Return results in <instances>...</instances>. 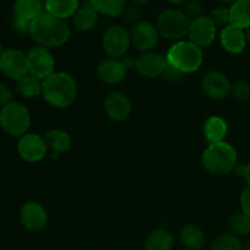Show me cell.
<instances>
[{
    "instance_id": "cell-1",
    "label": "cell",
    "mask_w": 250,
    "mask_h": 250,
    "mask_svg": "<svg viewBox=\"0 0 250 250\" xmlns=\"http://www.w3.org/2000/svg\"><path fill=\"white\" fill-rule=\"evenodd\" d=\"M34 42L44 48H56L68 42L71 31L63 20L43 11L31 26V34Z\"/></svg>"
},
{
    "instance_id": "cell-2",
    "label": "cell",
    "mask_w": 250,
    "mask_h": 250,
    "mask_svg": "<svg viewBox=\"0 0 250 250\" xmlns=\"http://www.w3.org/2000/svg\"><path fill=\"white\" fill-rule=\"evenodd\" d=\"M77 83L75 78L65 72H54L43 80L44 99L54 107L65 109L75 102L77 97Z\"/></svg>"
},
{
    "instance_id": "cell-3",
    "label": "cell",
    "mask_w": 250,
    "mask_h": 250,
    "mask_svg": "<svg viewBox=\"0 0 250 250\" xmlns=\"http://www.w3.org/2000/svg\"><path fill=\"white\" fill-rule=\"evenodd\" d=\"M166 60L171 67L183 75L199 70L204 60V55L202 48L190 41H178L167 51Z\"/></svg>"
},
{
    "instance_id": "cell-4",
    "label": "cell",
    "mask_w": 250,
    "mask_h": 250,
    "mask_svg": "<svg viewBox=\"0 0 250 250\" xmlns=\"http://www.w3.org/2000/svg\"><path fill=\"white\" fill-rule=\"evenodd\" d=\"M203 165L212 175H227L237 166V151L226 142L210 144L203 154Z\"/></svg>"
},
{
    "instance_id": "cell-5",
    "label": "cell",
    "mask_w": 250,
    "mask_h": 250,
    "mask_svg": "<svg viewBox=\"0 0 250 250\" xmlns=\"http://www.w3.org/2000/svg\"><path fill=\"white\" fill-rule=\"evenodd\" d=\"M31 125V116L26 106L16 102L5 105L0 111V126L10 136H24Z\"/></svg>"
},
{
    "instance_id": "cell-6",
    "label": "cell",
    "mask_w": 250,
    "mask_h": 250,
    "mask_svg": "<svg viewBox=\"0 0 250 250\" xmlns=\"http://www.w3.org/2000/svg\"><path fill=\"white\" fill-rule=\"evenodd\" d=\"M190 20L182 10H167L158 17L156 28L164 38L180 41L188 34Z\"/></svg>"
},
{
    "instance_id": "cell-7",
    "label": "cell",
    "mask_w": 250,
    "mask_h": 250,
    "mask_svg": "<svg viewBox=\"0 0 250 250\" xmlns=\"http://www.w3.org/2000/svg\"><path fill=\"white\" fill-rule=\"evenodd\" d=\"M27 61H28L29 73L36 76L39 80H45L54 73L55 60L48 48L41 45L32 48L27 54Z\"/></svg>"
},
{
    "instance_id": "cell-8",
    "label": "cell",
    "mask_w": 250,
    "mask_h": 250,
    "mask_svg": "<svg viewBox=\"0 0 250 250\" xmlns=\"http://www.w3.org/2000/svg\"><path fill=\"white\" fill-rule=\"evenodd\" d=\"M0 71L11 80H21L29 73L27 55L17 49H6L0 56Z\"/></svg>"
},
{
    "instance_id": "cell-9",
    "label": "cell",
    "mask_w": 250,
    "mask_h": 250,
    "mask_svg": "<svg viewBox=\"0 0 250 250\" xmlns=\"http://www.w3.org/2000/svg\"><path fill=\"white\" fill-rule=\"evenodd\" d=\"M131 44V36L122 26H111L103 37V48L112 59L124 56Z\"/></svg>"
},
{
    "instance_id": "cell-10",
    "label": "cell",
    "mask_w": 250,
    "mask_h": 250,
    "mask_svg": "<svg viewBox=\"0 0 250 250\" xmlns=\"http://www.w3.org/2000/svg\"><path fill=\"white\" fill-rule=\"evenodd\" d=\"M131 43L132 45L139 51H149L159 42V31L156 26H154L149 21H139L132 28L131 33Z\"/></svg>"
},
{
    "instance_id": "cell-11",
    "label": "cell",
    "mask_w": 250,
    "mask_h": 250,
    "mask_svg": "<svg viewBox=\"0 0 250 250\" xmlns=\"http://www.w3.org/2000/svg\"><path fill=\"white\" fill-rule=\"evenodd\" d=\"M188 37H189V41L195 45L200 48L208 46L214 42L216 37V26L210 17L203 15L199 19L190 21Z\"/></svg>"
},
{
    "instance_id": "cell-12",
    "label": "cell",
    "mask_w": 250,
    "mask_h": 250,
    "mask_svg": "<svg viewBox=\"0 0 250 250\" xmlns=\"http://www.w3.org/2000/svg\"><path fill=\"white\" fill-rule=\"evenodd\" d=\"M20 156L28 163H37L45 156L48 146L43 137L34 133L24 134L21 137L17 146Z\"/></svg>"
},
{
    "instance_id": "cell-13",
    "label": "cell",
    "mask_w": 250,
    "mask_h": 250,
    "mask_svg": "<svg viewBox=\"0 0 250 250\" xmlns=\"http://www.w3.org/2000/svg\"><path fill=\"white\" fill-rule=\"evenodd\" d=\"M20 221L28 231H41L48 224V214L42 204L29 202L22 207L20 211Z\"/></svg>"
},
{
    "instance_id": "cell-14",
    "label": "cell",
    "mask_w": 250,
    "mask_h": 250,
    "mask_svg": "<svg viewBox=\"0 0 250 250\" xmlns=\"http://www.w3.org/2000/svg\"><path fill=\"white\" fill-rule=\"evenodd\" d=\"M128 68V61H122L119 59H107L99 63L97 72L100 80L104 83L117 84L126 78Z\"/></svg>"
},
{
    "instance_id": "cell-15",
    "label": "cell",
    "mask_w": 250,
    "mask_h": 250,
    "mask_svg": "<svg viewBox=\"0 0 250 250\" xmlns=\"http://www.w3.org/2000/svg\"><path fill=\"white\" fill-rule=\"evenodd\" d=\"M203 89L205 94L215 100L225 99L231 93L232 87L229 78L219 71H210L203 78Z\"/></svg>"
},
{
    "instance_id": "cell-16",
    "label": "cell",
    "mask_w": 250,
    "mask_h": 250,
    "mask_svg": "<svg viewBox=\"0 0 250 250\" xmlns=\"http://www.w3.org/2000/svg\"><path fill=\"white\" fill-rule=\"evenodd\" d=\"M166 66H167V60L165 56L155 53L143 54L134 62L137 72L146 78H155L163 76Z\"/></svg>"
},
{
    "instance_id": "cell-17",
    "label": "cell",
    "mask_w": 250,
    "mask_h": 250,
    "mask_svg": "<svg viewBox=\"0 0 250 250\" xmlns=\"http://www.w3.org/2000/svg\"><path fill=\"white\" fill-rule=\"evenodd\" d=\"M104 109L109 119L114 120V121H124L131 114L132 105L126 95L119 92H114L107 95L105 99Z\"/></svg>"
},
{
    "instance_id": "cell-18",
    "label": "cell",
    "mask_w": 250,
    "mask_h": 250,
    "mask_svg": "<svg viewBox=\"0 0 250 250\" xmlns=\"http://www.w3.org/2000/svg\"><path fill=\"white\" fill-rule=\"evenodd\" d=\"M222 48L231 54H239L244 50L247 44V33L244 29L238 28L233 24L224 27L220 36Z\"/></svg>"
},
{
    "instance_id": "cell-19",
    "label": "cell",
    "mask_w": 250,
    "mask_h": 250,
    "mask_svg": "<svg viewBox=\"0 0 250 250\" xmlns=\"http://www.w3.org/2000/svg\"><path fill=\"white\" fill-rule=\"evenodd\" d=\"M73 26L81 32L92 31L98 22V11L89 2L78 7L76 14L72 16Z\"/></svg>"
},
{
    "instance_id": "cell-20",
    "label": "cell",
    "mask_w": 250,
    "mask_h": 250,
    "mask_svg": "<svg viewBox=\"0 0 250 250\" xmlns=\"http://www.w3.org/2000/svg\"><path fill=\"white\" fill-rule=\"evenodd\" d=\"M229 24L241 29L250 28V0H238L229 7Z\"/></svg>"
},
{
    "instance_id": "cell-21",
    "label": "cell",
    "mask_w": 250,
    "mask_h": 250,
    "mask_svg": "<svg viewBox=\"0 0 250 250\" xmlns=\"http://www.w3.org/2000/svg\"><path fill=\"white\" fill-rule=\"evenodd\" d=\"M227 131H229V127H227L226 121L219 116L209 117L204 125L205 138L210 144L224 142Z\"/></svg>"
},
{
    "instance_id": "cell-22",
    "label": "cell",
    "mask_w": 250,
    "mask_h": 250,
    "mask_svg": "<svg viewBox=\"0 0 250 250\" xmlns=\"http://www.w3.org/2000/svg\"><path fill=\"white\" fill-rule=\"evenodd\" d=\"M78 7H80L78 0H46L45 1V11L61 20L73 16Z\"/></svg>"
},
{
    "instance_id": "cell-23",
    "label": "cell",
    "mask_w": 250,
    "mask_h": 250,
    "mask_svg": "<svg viewBox=\"0 0 250 250\" xmlns=\"http://www.w3.org/2000/svg\"><path fill=\"white\" fill-rule=\"evenodd\" d=\"M43 138L44 141H45L48 149H50V150L55 154L65 153V151H67L71 146L70 134H68L67 132L63 131V129H50V131L46 132L45 136H44Z\"/></svg>"
},
{
    "instance_id": "cell-24",
    "label": "cell",
    "mask_w": 250,
    "mask_h": 250,
    "mask_svg": "<svg viewBox=\"0 0 250 250\" xmlns=\"http://www.w3.org/2000/svg\"><path fill=\"white\" fill-rule=\"evenodd\" d=\"M180 238L183 246L190 250H200L205 242L204 233L195 225H186L180 232Z\"/></svg>"
},
{
    "instance_id": "cell-25",
    "label": "cell",
    "mask_w": 250,
    "mask_h": 250,
    "mask_svg": "<svg viewBox=\"0 0 250 250\" xmlns=\"http://www.w3.org/2000/svg\"><path fill=\"white\" fill-rule=\"evenodd\" d=\"M14 9L16 16L33 22L43 12V4L41 0H16Z\"/></svg>"
},
{
    "instance_id": "cell-26",
    "label": "cell",
    "mask_w": 250,
    "mask_h": 250,
    "mask_svg": "<svg viewBox=\"0 0 250 250\" xmlns=\"http://www.w3.org/2000/svg\"><path fill=\"white\" fill-rule=\"evenodd\" d=\"M16 89L22 97L36 98L43 92V81L28 73L24 77H22L21 80L17 81Z\"/></svg>"
},
{
    "instance_id": "cell-27",
    "label": "cell",
    "mask_w": 250,
    "mask_h": 250,
    "mask_svg": "<svg viewBox=\"0 0 250 250\" xmlns=\"http://www.w3.org/2000/svg\"><path fill=\"white\" fill-rule=\"evenodd\" d=\"M173 246V237L168 231L163 229H155L149 234L146 243V250H171Z\"/></svg>"
},
{
    "instance_id": "cell-28",
    "label": "cell",
    "mask_w": 250,
    "mask_h": 250,
    "mask_svg": "<svg viewBox=\"0 0 250 250\" xmlns=\"http://www.w3.org/2000/svg\"><path fill=\"white\" fill-rule=\"evenodd\" d=\"M89 1L98 14H103L105 16H120L126 10V0H89Z\"/></svg>"
},
{
    "instance_id": "cell-29",
    "label": "cell",
    "mask_w": 250,
    "mask_h": 250,
    "mask_svg": "<svg viewBox=\"0 0 250 250\" xmlns=\"http://www.w3.org/2000/svg\"><path fill=\"white\" fill-rule=\"evenodd\" d=\"M229 227L234 236H247L250 233V217L244 212L233 215L229 219Z\"/></svg>"
},
{
    "instance_id": "cell-30",
    "label": "cell",
    "mask_w": 250,
    "mask_h": 250,
    "mask_svg": "<svg viewBox=\"0 0 250 250\" xmlns=\"http://www.w3.org/2000/svg\"><path fill=\"white\" fill-rule=\"evenodd\" d=\"M210 250H242V243L234 234H221L215 239Z\"/></svg>"
},
{
    "instance_id": "cell-31",
    "label": "cell",
    "mask_w": 250,
    "mask_h": 250,
    "mask_svg": "<svg viewBox=\"0 0 250 250\" xmlns=\"http://www.w3.org/2000/svg\"><path fill=\"white\" fill-rule=\"evenodd\" d=\"M182 11L190 21H193L203 16V5L200 4L199 0H188L185 2V9Z\"/></svg>"
},
{
    "instance_id": "cell-32",
    "label": "cell",
    "mask_w": 250,
    "mask_h": 250,
    "mask_svg": "<svg viewBox=\"0 0 250 250\" xmlns=\"http://www.w3.org/2000/svg\"><path fill=\"white\" fill-rule=\"evenodd\" d=\"M210 19L215 23V26H229V9L226 7H216L211 11Z\"/></svg>"
},
{
    "instance_id": "cell-33",
    "label": "cell",
    "mask_w": 250,
    "mask_h": 250,
    "mask_svg": "<svg viewBox=\"0 0 250 250\" xmlns=\"http://www.w3.org/2000/svg\"><path fill=\"white\" fill-rule=\"evenodd\" d=\"M11 26H12V29H14L17 34H21V36L31 34L32 22L21 19V17L16 16L15 14H14V16H12V20H11Z\"/></svg>"
},
{
    "instance_id": "cell-34",
    "label": "cell",
    "mask_w": 250,
    "mask_h": 250,
    "mask_svg": "<svg viewBox=\"0 0 250 250\" xmlns=\"http://www.w3.org/2000/svg\"><path fill=\"white\" fill-rule=\"evenodd\" d=\"M231 92L236 99L242 102L250 99V84L247 82H238L232 87Z\"/></svg>"
},
{
    "instance_id": "cell-35",
    "label": "cell",
    "mask_w": 250,
    "mask_h": 250,
    "mask_svg": "<svg viewBox=\"0 0 250 250\" xmlns=\"http://www.w3.org/2000/svg\"><path fill=\"white\" fill-rule=\"evenodd\" d=\"M124 15H125V19H126L127 21L136 24L138 23L139 19H141V10H139V7L137 6V5H133V6L126 7Z\"/></svg>"
},
{
    "instance_id": "cell-36",
    "label": "cell",
    "mask_w": 250,
    "mask_h": 250,
    "mask_svg": "<svg viewBox=\"0 0 250 250\" xmlns=\"http://www.w3.org/2000/svg\"><path fill=\"white\" fill-rule=\"evenodd\" d=\"M12 103V92L5 83H0V106Z\"/></svg>"
},
{
    "instance_id": "cell-37",
    "label": "cell",
    "mask_w": 250,
    "mask_h": 250,
    "mask_svg": "<svg viewBox=\"0 0 250 250\" xmlns=\"http://www.w3.org/2000/svg\"><path fill=\"white\" fill-rule=\"evenodd\" d=\"M241 207L244 214L248 215L250 217V186H248V187L242 192Z\"/></svg>"
},
{
    "instance_id": "cell-38",
    "label": "cell",
    "mask_w": 250,
    "mask_h": 250,
    "mask_svg": "<svg viewBox=\"0 0 250 250\" xmlns=\"http://www.w3.org/2000/svg\"><path fill=\"white\" fill-rule=\"evenodd\" d=\"M242 176L246 178V181L248 182V185L250 186V163L248 165L243 166V172H242Z\"/></svg>"
},
{
    "instance_id": "cell-39",
    "label": "cell",
    "mask_w": 250,
    "mask_h": 250,
    "mask_svg": "<svg viewBox=\"0 0 250 250\" xmlns=\"http://www.w3.org/2000/svg\"><path fill=\"white\" fill-rule=\"evenodd\" d=\"M132 1H133V4L137 5V6H142V5H146L149 0H132Z\"/></svg>"
},
{
    "instance_id": "cell-40",
    "label": "cell",
    "mask_w": 250,
    "mask_h": 250,
    "mask_svg": "<svg viewBox=\"0 0 250 250\" xmlns=\"http://www.w3.org/2000/svg\"><path fill=\"white\" fill-rule=\"evenodd\" d=\"M168 2H171V4L173 5H180V4H183V2L188 1V0H167Z\"/></svg>"
},
{
    "instance_id": "cell-41",
    "label": "cell",
    "mask_w": 250,
    "mask_h": 250,
    "mask_svg": "<svg viewBox=\"0 0 250 250\" xmlns=\"http://www.w3.org/2000/svg\"><path fill=\"white\" fill-rule=\"evenodd\" d=\"M242 250H250V242H247L246 244L242 246Z\"/></svg>"
},
{
    "instance_id": "cell-42",
    "label": "cell",
    "mask_w": 250,
    "mask_h": 250,
    "mask_svg": "<svg viewBox=\"0 0 250 250\" xmlns=\"http://www.w3.org/2000/svg\"><path fill=\"white\" fill-rule=\"evenodd\" d=\"M247 41L250 43V28L248 29V32H247Z\"/></svg>"
},
{
    "instance_id": "cell-43",
    "label": "cell",
    "mask_w": 250,
    "mask_h": 250,
    "mask_svg": "<svg viewBox=\"0 0 250 250\" xmlns=\"http://www.w3.org/2000/svg\"><path fill=\"white\" fill-rule=\"evenodd\" d=\"M221 1H225V2H236V1H238V0H221Z\"/></svg>"
},
{
    "instance_id": "cell-44",
    "label": "cell",
    "mask_w": 250,
    "mask_h": 250,
    "mask_svg": "<svg viewBox=\"0 0 250 250\" xmlns=\"http://www.w3.org/2000/svg\"><path fill=\"white\" fill-rule=\"evenodd\" d=\"M2 51H4V49H2V44H1V43H0V56H1Z\"/></svg>"
},
{
    "instance_id": "cell-45",
    "label": "cell",
    "mask_w": 250,
    "mask_h": 250,
    "mask_svg": "<svg viewBox=\"0 0 250 250\" xmlns=\"http://www.w3.org/2000/svg\"><path fill=\"white\" fill-rule=\"evenodd\" d=\"M187 250H190V249H187Z\"/></svg>"
}]
</instances>
